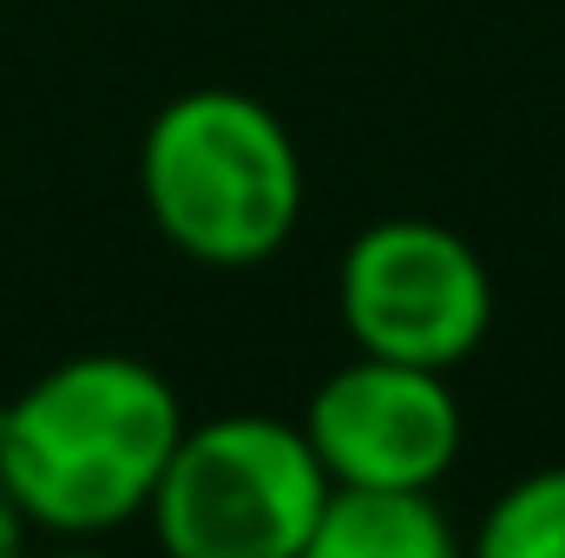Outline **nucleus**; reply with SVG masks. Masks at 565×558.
Segmentation results:
<instances>
[{"label":"nucleus","instance_id":"obj_1","mask_svg":"<svg viewBox=\"0 0 565 558\" xmlns=\"http://www.w3.org/2000/svg\"><path fill=\"white\" fill-rule=\"evenodd\" d=\"M184 433L178 388L119 348H86L0 401V486L26 526L99 539L132 526Z\"/></svg>","mask_w":565,"mask_h":558},{"label":"nucleus","instance_id":"obj_2","mask_svg":"<svg viewBox=\"0 0 565 558\" xmlns=\"http://www.w3.org/2000/svg\"><path fill=\"white\" fill-rule=\"evenodd\" d=\"M139 191L158 237L204 270L270 264L302 217V151L237 86L164 99L139 144Z\"/></svg>","mask_w":565,"mask_h":558},{"label":"nucleus","instance_id":"obj_3","mask_svg":"<svg viewBox=\"0 0 565 558\" xmlns=\"http://www.w3.org/2000/svg\"><path fill=\"white\" fill-rule=\"evenodd\" d=\"M322 500L329 473L302 420L217 415L178 433L145 513L178 558H302Z\"/></svg>","mask_w":565,"mask_h":558},{"label":"nucleus","instance_id":"obj_4","mask_svg":"<svg viewBox=\"0 0 565 558\" xmlns=\"http://www.w3.org/2000/svg\"><path fill=\"white\" fill-rule=\"evenodd\" d=\"M335 309L362 355L460 368L493 329V277L480 250L434 217H382L349 237Z\"/></svg>","mask_w":565,"mask_h":558},{"label":"nucleus","instance_id":"obj_5","mask_svg":"<svg viewBox=\"0 0 565 558\" xmlns=\"http://www.w3.org/2000/svg\"><path fill=\"white\" fill-rule=\"evenodd\" d=\"M302 433L329 486H434L454 466L467 420L440 368L355 348V362L309 395Z\"/></svg>","mask_w":565,"mask_h":558},{"label":"nucleus","instance_id":"obj_6","mask_svg":"<svg viewBox=\"0 0 565 558\" xmlns=\"http://www.w3.org/2000/svg\"><path fill=\"white\" fill-rule=\"evenodd\" d=\"M454 526L434 486H329L302 558H447Z\"/></svg>","mask_w":565,"mask_h":558},{"label":"nucleus","instance_id":"obj_7","mask_svg":"<svg viewBox=\"0 0 565 558\" xmlns=\"http://www.w3.org/2000/svg\"><path fill=\"white\" fill-rule=\"evenodd\" d=\"M473 546L487 558H565V466H540L513 480L487 506Z\"/></svg>","mask_w":565,"mask_h":558},{"label":"nucleus","instance_id":"obj_8","mask_svg":"<svg viewBox=\"0 0 565 558\" xmlns=\"http://www.w3.org/2000/svg\"><path fill=\"white\" fill-rule=\"evenodd\" d=\"M26 533H33V526H26V513H20V506H13V493L0 486V558L20 552V546H26Z\"/></svg>","mask_w":565,"mask_h":558}]
</instances>
